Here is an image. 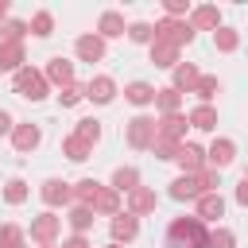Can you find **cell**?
Here are the masks:
<instances>
[{
	"label": "cell",
	"instance_id": "obj_40",
	"mask_svg": "<svg viewBox=\"0 0 248 248\" xmlns=\"http://www.w3.org/2000/svg\"><path fill=\"white\" fill-rule=\"evenodd\" d=\"M163 12H167V19H186L190 16V4L186 0H163Z\"/></svg>",
	"mask_w": 248,
	"mask_h": 248
},
{
	"label": "cell",
	"instance_id": "obj_19",
	"mask_svg": "<svg viewBox=\"0 0 248 248\" xmlns=\"http://www.w3.org/2000/svg\"><path fill=\"white\" fill-rule=\"evenodd\" d=\"M170 74H174L170 89H178V93H194V85H198V78H202V70H198L194 62H178Z\"/></svg>",
	"mask_w": 248,
	"mask_h": 248
},
{
	"label": "cell",
	"instance_id": "obj_1",
	"mask_svg": "<svg viewBox=\"0 0 248 248\" xmlns=\"http://www.w3.org/2000/svg\"><path fill=\"white\" fill-rule=\"evenodd\" d=\"M163 248H209V229L198 217H174L167 225Z\"/></svg>",
	"mask_w": 248,
	"mask_h": 248
},
{
	"label": "cell",
	"instance_id": "obj_33",
	"mask_svg": "<svg viewBox=\"0 0 248 248\" xmlns=\"http://www.w3.org/2000/svg\"><path fill=\"white\" fill-rule=\"evenodd\" d=\"M74 136L78 140H85L89 147L101 140V120H93V116H85V120H78V128H74Z\"/></svg>",
	"mask_w": 248,
	"mask_h": 248
},
{
	"label": "cell",
	"instance_id": "obj_42",
	"mask_svg": "<svg viewBox=\"0 0 248 248\" xmlns=\"http://www.w3.org/2000/svg\"><path fill=\"white\" fill-rule=\"evenodd\" d=\"M232 194H236V202L248 209V174H240V182H236V190H232Z\"/></svg>",
	"mask_w": 248,
	"mask_h": 248
},
{
	"label": "cell",
	"instance_id": "obj_21",
	"mask_svg": "<svg viewBox=\"0 0 248 248\" xmlns=\"http://www.w3.org/2000/svg\"><path fill=\"white\" fill-rule=\"evenodd\" d=\"M93 217H97V213H93L89 205H70V213H66L62 221L74 229V236H85V232L93 229Z\"/></svg>",
	"mask_w": 248,
	"mask_h": 248
},
{
	"label": "cell",
	"instance_id": "obj_44",
	"mask_svg": "<svg viewBox=\"0 0 248 248\" xmlns=\"http://www.w3.org/2000/svg\"><path fill=\"white\" fill-rule=\"evenodd\" d=\"M62 248H93L85 236H70V240H62Z\"/></svg>",
	"mask_w": 248,
	"mask_h": 248
},
{
	"label": "cell",
	"instance_id": "obj_34",
	"mask_svg": "<svg viewBox=\"0 0 248 248\" xmlns=\"http://www.w3.org/2000/svg\"><path fill=\"white\" fill-rule=\"evenodd\" d=\"M27 27H31V35H39V39H46V35L54 31V16H50V12H35Z\"/></svg>",
	"mask_w": 248,
	"mask_h": 248
},
{
	"label": "cell",
	"instance_id": "obj_28",
	"mask_svg": "<svg viewBox=\"0 0 248 248\" xmlns=\"http://www.w3.org/2000/svg\"><path fill=\"white\" fill-rule=\"evenodd\" d=\"M136 186H140V170L136 167H116L112 170V190L116 194H132Z\"/></svg>",
	"mask_w": 248,
	"mask_h": 248
},
{
	"label": "cell",
	"instance_id": "obj_3",
	"mask_svg": "<svg viewBox=\"0 0 248 248\" xmlns=\"http://www.w3.org/2000/svg\"><path fill=\"white\" fill-rule=\"evenodd\" d=\"M155 43H167V46L182 50L186 43H194V27L186 19H159L155 23Z\"/></svg>",
	"mask_w": 248,
	"mask_h": 248
},
{
	"label": "cell",
	"instance_id": "obj_15",
	"mask_svg": "<svg viewBox=\"0 0 248 248\" xmlns=\"http://www.w3.org/2000/svg\"><path fill=\"white\" fill-rule=\"evenodd\" d=\"M174 163L182 167V174H198V170L205 167V151H202L198 143H178V155H174Z\"/></svg>",
	"mask_w": 248,
	"mask_h": 248
},
{
	"label": "cell",
	"instance_id": "obj_27",
	"mask_svg": "<svg viewBox=\"0 0 248 248\" xmlns=\"http://www.w3.org/2000/svg\"><path fill=\"white\" fill-rule=\"evenodd\" d=\"M155 108L163 112V116H170V112H182V93L178 89H155Z\"/></svg>",
	"mask_w": 248,
	"mask_h": 248
},
{
	"label": "cell",
	"instance_id": "obj_24",
	"mask_svg": "<svg viewBox=\"0 0 248 248\" xmlns=\"http://www.w3.org/2000/svg\"><path fill=\"white\" fill-rule=\"evenodd\" d=\"M194 217H198V221H217V217H225V198H221V194H202Z\"/></svg>",
	"mask_w": 248,
	"mask_h": 248
},
{
	"label": "cell",
	"instance_id": "obj_11",
	"mask_svg": "<svg viewBox=\"0 0 248 248\" xmlns=\"http://www.w3.org/2000/svg\"><path fill=\"white\" fill-rule=\"evenodd\" d=\"M23 43L19 39H0V74H16L23 70Z\"/></svg>",
	"mask_w": 248,
	"mask_h": 248
},
{
	"label": "cell",
	"instance_id": "obj_25",
	"mask_svg": "<svg viewBox=\"0 0 248 248\" xmlns=\"http://www.w3.org/2000/svg\"><path fill=\"white\" fill-rule=\"evenodd\" d=\"M190 128H198V132H213L217 128V108L213 105H198V108H190Z\"/></svg>",
	"mask_w": 248,
	"mask_h": 248
},
{
	"label": "cell",
	"instance_id": "obj_32",
	"mask_svg": "<svg viewBox=\"0 0 248 248\" xmlns=\"http://www.w3.org/2000/svg\"><path fill=\"white\" fill-rule=\"evenodd\" d=\"M194 93L202 97V105H209V101L221 93V81H217L213 74H202V78H198V85H194Z\"/></svg>",
	"mask_w": 248,
	"mask_h": 248
},
{
	"label": "cell",
	"instance_id": "obj_48",
	"mask_svg": "<svg viewBox=\"0 0 248 248\" xmlns=\"http://www.w3.org/2000/svg\"><path fill=\"white\" fill-rule=\"evenodd\" d=\"M23 248H27V244H23Z\"/></svg>",
	"mask_w": 248,
	"mask_h": 248
},
{
	"label": "cell",
	"instance_id": "obj_8",
	"mask_svg": "<svg viewBox=\"0 0 248 248\" xmlns=\"http://www.w3.org/2000/svg\"><path fill=\"white\" fill-rule=\"evenodd\" d=\"M39 143H43V128H39V124H16V128H12V147H16L19 155H31Z\"/></svg>",
	"mask_w": 248,
	"mask_h": 248
},
{
	"label": "cell",
	"instance_id": "obj_12",
	"mask_svg": "<svg viewBox=\"0 0 248 248\" xmlns=\"http://www.w3.org/2000/svg\"><path fill=\"white\" fill-rule=\"evenodd\" d=\"M112 97H116V81L108 74H97L85 85V101H93V105H112Z\"/></svg>",
	"mask_w": 248,
	"mask_h": 248
},
{
	"label": "cell",
	"instance_id": "obj_45",
	"mask_svg": "<svg viewBox=\"0 0 248 248\" xmlns=\"http://www.w3.org/2000/svg\"><path fill=\"white\" fill-rule=\"evenodd\" d=\"M0 19H8V0H0Z\"/></svg>",
	"mask_w": 248,
	"mask_h": 248
},
{
	"label": "cell",
	"instance_id": "obj_22",
	"mask_svg": "<svg viewBox=\"0 0 248 248\" xmlns=\"http://www.w3.org/2000/svg\"><path fill=\"white\" fill-rule=\"evenodd\" d=\"M136 232H140V217H132V213H116V217H112V240H116V244L136 240Z\"/></svg>",
	"mask_w": 248,
	"mask_h": 248
},
{
	"label": "cell",
	"instance_id": "obj_16",
	"mask_svg": "<svg viewBox=\"0 0 248 248\" xmlns=\"http://www.w3.org/2000/svg\"><path fill=\"white\" fill-rule=\"evenodd\" d=\"M155 205H159L155 190H147V186H136V190L128 194V209H124V213H132V217H143V213H155Z\"/></svg>",
	"mask_w": 248,
	"mask_h": 248
},
{
	"label": "cell",
	"instance_id": "obj_7",
	"mask_svg": "<svg viewBox=\"0 0 248 248\" xmlns=\"http://www.w3.org/2000/svg\"><path fill=\"white\" fill-rule=\"evenodd\" d=\"M93 213H101V217H116L120 213V194L112 190V186H101L97 182V190L89 194V202H85Z\"/></svg>",
	"mask_w": 248,
	"mask_h": 248
},
{
	"label": "cell",
	"instance_id": "obj_26",
	"mask_svg": "<svg viewBox=\"0 0 248 248\" xmlns=\"http://www.w3.org/2000/svg\"><path fill=\"white\" fill-rule=\"evenodd\" d=\"M147 54H151V66H163V70H174L178 66V50L167 46V43H151Z\"/></svg>",
	"mask_w": 248,
	"mask_h": 248
},
{
	"label": "cell",
	"instance_id": "obj_30",
	"mask_svg": "<svg viewBox=\"0 0 248 248\" xmlns=\"http://www.w3.org/2000/svg\"><path fill=\"white\" fill-rule=\"evenodd\" d=\"M132 43H140V46H151L155 43V27L151 23H143V19H136V23H128V31H124Z\"/></svg>",
	"mask_w": 248,
	"mask_h": 248
},
{
	"label": "cell",
	"instance_id": "obj_43",
	"mask_svg": "<svg viewBox=\"0 0 248 248\" xmlns=\"http://www.w3.org/2000/svg\"><path fill=\"white\" fill-rule=\"evenodd\" d=\"M12 128H16L12 112H4V108H0V136H12Z\"/></svg>",
	"mask_w": 248,
	"mask_h": 248
},
{
	"label": "cell",
	"instance_id": "obj_38",
	"mask_svg": "<svg viewBox=\"0 0 248 248\" xmlns=\"http://www.w3.org/2000/svg\"><path fill=\"white\" fill-rule=\"evenodd\" d=\"M151 151H155V159H174V155H178V140H163V136H155Z\"/></svg>",
	"mask_w": 248,
	"mask_h": 248
},
{
	"label": "cell",
	"instance_id": "obj_9",
	"mask_svg": "<svg viewBox=\"0 0 248 248\" xmlns=\"http://www.w3.org/2000/svg\"><path fill=\"white\" fill-rule=\"evenodd\" d=\"M232 159H236V143L232 140H213L209 143V151H205V167H213V170H225V167H232Z\"/></svg>",
	"mask_w": 248,
	"mask_h": 248
},
{
	"label": "cell",
	"instance_id": "obj_17",
	"mask_svg": "<svg viewBox=\"0 0 248 248\" xmlns=\"http://www.w3.org/2000/svg\"><path fill=\"white\" fill-rule=\"evenodd\" d=\"M74 54H78L81 62H101V58H105V39H101V35H78Z\"/></svg>",
	"mask_w": 248,
	"mask_h": 248
},
{
	"label": "cell",
	"instance_id": "obj_41",
	"mask_svg": "<svg viewBox=\"0 0 248 248\" xmlns=\"http://www.w3.org/2000/svg\"><path fill=\"white\" fill-rule=\"evenodd\" d=\"M27 31H31V27H27L23 19H8V23H4V31H0V39H19V43H23V35H27Z\"/></svg>",
	"mask_w": 248,
	"mask_h": 248
},
{
	"label": "cell",
	"instance_id": "obj_2",
	"mask_svg": "<svg viewBox=\"0 0 248 248\" xmlns=\"http://www.w3.org/2000/svg\"><path fill=\"white\" fill-rule=\"evenodd\" d=\"M12 85H16V93H19V97H27V101H43V97L50 93V85H46L43 70H35V66L16 70V74H12Z\"/></svg>",
	"mask_w": 248,
	"mask_h": 248
},
{
	"label": "cell",
	"instance_id": "obj_5",
	"mask_svg": "<svg viewBox=\"0 0 248 248\" xmlns=\"http://www.w3.org/2000/svg\"><path fill=\"white\" fill-rule=\"evenodd\" d=\"M58 232H62V217H58L54 209H46V213H39V217L31 221V240H35V244H54Z\"/></svg>",
	"mask_w": 248,
	"mask_h": 248
},
{
	"label": "cell",
	"instance_id": "obj_18",
	"mask_svg": "<svg viewBox=\"0 0 248 248\" xmlns=\"http://www.w3.org/2000/svg\"><path fill=\"white\" fill-rule=\"evenodd\" d=\"M202 194H205V190H202L198 174H178V178L170 182V198H174V202H190V198L198 202Z\"/></svg>",
	"mask_w": 248,
	"mask_h": 248
},
{
	"label": "cell",
	"instance_id": "obj_20",
	"mask_svg": "<svg viewBox=\"0 0 248 248\" xmlns=\"http://www.w3.org/2000/svg\"><path fill=\"white\" fill-rule=\"evenodd\" d=\"M124 101L136 105V108H147V105H155V85H147V81H128V85H124Z\"/></svg>",
	"mask_w": 248,
	"mask_h": 248
},
{
	"label": "cell",
	"instance_id": "obj_31",
	"mask_svg": "<svg viewBox=\"0 0 248 248\" xmlns=\"http://www.w3.org/2000/svg\"><path fill=\"white\" fill-rule=\"evenodd\" d=\"M213 46H217L221 54H232V50L240 46V35H236L232 27H217V31H213Z\"/></svg>",
	"mask_w": 248,
	"mask_h": 248
},
{
	"label": "cell",
	"instance_id": "obj_35",
	"mask_svg": "<svg viewBox=\"0 0 248 248\" xmlns=\"http://www.w3.org/2000/svg\"><path fill=\"white\" fill-rule=\"evenodd\" d=\"M4 202H8V205H23V202H27V182H23V178H12V182L4 186Z\"/></svg>",
	"mask_w": 248,
	"mask_h": 248
},
{
	"label": "cell",
	"instance_id": "obj_13",
	"mask_svg": "<svg viewBox=\"0 0 248 248\" xmlns=\"http://www.w3.org/2000/svg\"><path fill=\"white\" fill-rule=\"evenodd\" d=\"M194 31H217L221 27V12L213 8V4H198V8H190V19H186Z\"/></svg>",
	"mask_w": 248,
	"mask_h": 248
},
{
	"label": "cell",
	"instance_id": "obj_46",
	"mask_svg": "<svg viewBox=\"0 0 248 248\" xmlns=\"http://www.w3.org/2000/svg\"><path fill=\"white\" fill-rule=\"evenodd\" d=\"M105 248H124V244H116V240H108V244H105Z\"/></svg>",
	"mask_w": 248,
	"mask_h": 248
},
{
	"label": "cell",
	"instance_id": "obj_37",
	"mask_svg": "<svg viewBox=\"0 0 248 248\" xmlns=\"http://www.w3.org/2000/svg\"><path fill=\"white\" fill-rule=\"evenodd\" d=\"M78 101H85V85H78V81H74V85H66V89L58 93V105H62V108H74Z\"/></svg>",
	"mask_w": 248,
	"mask_h": 248
},
{
	"label": "cell",
	"instance_id": "obj_14",
	"mask_svg": "<svg viewBox=\"0 0 248 248\" xmlns=\"http://www.w3.org/2000/svg\"><path fill=\"white\" fill-rule=\"evenodd\" d=\"M186 128H190V120H186L182 112H170V116H159V120H155V136H163V140H178V143H182Z\"/></svg>",
	"mask_w": 248,
	"mask_h": 248
},
{
	"label": "cell",
	"instance_id": "obj_47",
	"mask_svg": "<svg viewBox=\"0 0 248 248\" xmlns=\"http://www.w3.org/2000/svg\"><path fill=\"white\" fill-rule=\"evenodd\" d=\"M39 248H54V244H39Z\"/></svg>",
	"mask_w": 248,
	"mask_h": 248
},
{
	"label": "cell",
	"instance_id": "obj_10",
	"mask_svg": "<svg viewBox=\"0 0 248 248\" xmlns=\"http://www.w3.org/2000/svg\"><path fill=\"white\" fill-rule=\"evenodd\" d=\"M43 78H46V85H58V89H66V85H74V62H66L62 54H54V58L46 62Z\"/></svg>",
	"mask_w": 248,
	"mask_h": 248
},
{
	"label": "cell",
	"instance_id": "obj_36",
	"mask_svg": "<svg viewBox=\"0 0 248 248\" xmlns=\"http://www.w3.org/2000/svg\"><path fill=\"white\" fill-rule=\"evenodd\" d=\"M23 229L19 225H0V248H23Z\"/></svg>",
	"mask_w": 248,
	"mask_h": 248
},
{
	"label": "cell",
	"instance_id": "obj_23",
	"mask_svg": "<svg viewBox=\"0 0 248 248\" xmlns=\"http://www.w3.org/2000/svg\"><path fill=\"white\" fill-rule=\"evenodd\" d=\"M124 31H128V23H124L120 12H101V19H97V35L101 39H120Z\"/></svg>",
	"mask_w": 248,
	"mask_h": 248
},
{
	"label": "cell",
	"instance_id": "obj_6",
	"mask_svg": "<svg viewBox=\"0 0 248 248\" xmlns=\"http://www.w3.org/2000/svg\"><path fill=\"white\" fill-rule=\"evenodd\" d=\"M39 198L46 202V209H58V205H70V202H74V186L62 182V178H46V182L39 186Z\"/></svg>",
	"mask_w": 248,
	"mask_h": 248
},
{
	"label": "cell",
	"instance_id": "obj_4",
	"mask_svg": "<svg viewBox=\"0 0 248 248\" xmlns=\"http://www.w3.org/2000/svg\"><path fill=\"white\" fill-rule=\"evenodd\" d=\"M124 140H128V147H136V151H151V143H155V116H132L128 120V128H124Z\"/></svg>",
	"mask_w": 248,
	"mask_h": 248
},
{
	"label": "cell",
	"instance_id": "obj_39",
	"mask_svg": "<svg viewBox=\"0 0 248 248\" xmlns=\"http://www.w3.org/2000/svg\"><path fill=\"white\" fill-rule=\"evenodd\" d=\"M209 248H236V236H232V229H213L209 232Z\"/></svg>",
	"mask_w": 248,
	"mask_h": 248
},
{
	"label": "cell",
	"instance_id": "obj_29",
	"mask_svg": "<svg viewBox=\"0 0 248 248\" xmlns=\"http://www.w3.org/2000/svg\"><path fill=\"white\" fill-rule=\"evenodd\" d=\"M89 151H93V147H89L85 140H78V136H66V140H62V155H66L70 163H85Z\"/></svg>",
	"mask_w": 248,
	"mask_h": 248
}]
</instances>
